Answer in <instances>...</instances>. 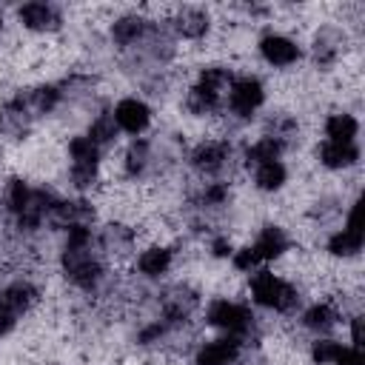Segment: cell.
Returning a JSON list of instances; mask_svg holds the SVG:
<instances>
[{
    "label": "cell",
    "mask_w": 365,
    "mask_h": 365,
    "mask_svg": "<svg viewBox=\"0 0 365 365\" xmlns=\"http://www.w3.org/2000/svg\"><path fill=\"white\" fill-rule=\"evenodd\" d=\"M251 297H254L257 305L271 308V311H279V314L294 311L297 302H299L297 288L291 282H285L282 277L265 271V268H259V271L251 274Z\"/></svg>",
    "instance_id": "6da1fadb"
},
{
    "label": "cell",
    "mask_w": 365,
    "mask_h": 365,
    "mask_svg": "<svg viewBox=\"0 0 365 365\" xmlns=\"http://www.w3.org/2000/svg\"><path fill=\"white\" fill-rule=\"evenodd\" d=\"M231 71L222 66H208L200 71V80L194 83L191 94H188V108L194 114H211L220 108L222 103V91L231 86Z\"/></svg>",
    "instance_id": "7a4b0ae2"
},
{
    "label": "cell",
    "mask_w": 365,
    "mask_h": 365,
    "mask_svg": "<svg viewBox=\"0 0 365 365\" xmlns=\"http://www.w3.org/2000/svg\"><path fill=\"white\" fill-rule=\"evenodd\" d=\"M63 271L83 291H91L103 279V265L91 254V242H86V245H68L66 242V248H63Z\"/></svg>",
    "instance_id": "3957f363"
},
{
    "label": "cell",
    "mask_w": 365,
    "mask_h": 365,
    "mask_svg": "<svg viewBox=\"0 0 365 365\" xmlns=\"http://www.w3.org/2000/svg\"><path fill=\"white\" fill-rule=\"evenodd\" d=\"M205 319L208 325L214 328H222L228 336H245L251 328H254V314L251 308L240 305V302H231V299H214L205 311Z\"/></svg>",
    "instance_id": "277c9868"
},
{
    "label": "cell",
    "mask_w": 365,
    "mask_h": 365,
    "mask_svg": "<svg viewBox=\"0 0 365 365\" xmlns=\"http://www.w3.org/2000/svg\"><path fill=\"white\" fill-rule=\"evenodd\" d=\"M68 157H71V180L77 188H88L97 177L100 165V148L88 137H74L68 143Z\"/></svg>",
    "instance_id": "5b68a950"
},
{
    "label": "cell",
    "mask_w": 365,
    "mask_h": 365,
    "mask_svg": "<svg viewBox=\"0 0 365 365\" xmlns=\"http://www.w3.org/2000/svg\"><path fill=\"white\" fill-rule=\"evenodd\" d=\"M265 100V88L257 77H237L228 86V108L237 117H251Z\"/></svg>",
    "instance_id": "8992f818"
},
{
    "label": "cell",
    "mask_w": 365,
    "mask_h": 365,
    "mask_svg": "<svg viewBox=\"0 0 365 365\" xmlns=\"http://www.w3.org/2000/svg\"><path fill=\"white\" fill-rule=\"evenodd\" d=\"M111 117H114L117 128H123L128 134H143L148 128V123H151V108L140 97H123L114 106Z\"/></svg>",
    "instance_id": "52a82bcc"
},
{
    "label": "cell",
    "mask_w": 365,
    "mask_h": 365,
    "mask_svg": "<svg viewBox=\"0 0 365 365\" xmlns=\"http://www.w3.org/2000/svg\"><path fill=\"white\" fill-rule=\"evenodd\" d=\"M259 54H262L265 63H271V66H277V68H285V66H294L302 51H299V46H297L291 37L271 31V34H265V37L259 40Z\"/></svg>",
    "instance_id": "ba28073f"
},
{
    "label": "cell",
    "mask_w": 365,
    "mask_h": 365,
    "mask_svg": "<svg viewBox=\"0 0 365 365\" xmlns=\"http://www.w3.org/2000/svg\"><path fill=\"white\" fill-rule=\"evenodd\" d=\"M231 145L225 140H205L191 151V165L202 174H217L228 163Z\"/></svg>",
    "instance_id": "9c48e42d"
},
{
    "label": "cell",
    "mask_w": 365,
    "mask_h": 365,
    "mask_svg": "<svg viewBox=\"0 0 365 365\" xmlns=\"http://www.w3.org/2000/svg\"><path fill=\"white\" fill-rule=\"evenodd\" d=\"M237 356H240V339L225 334V336H220V339L205 342V345L197 351L194 365H234Z\"/></svg>",
    "instance_id": "30bf717a"
},
{
    "label": "cell",
    "mask_w": 365,
    "mask_h": 365,
    "mask_svg": "<svg viewBox=\"0 0 365 365\" xmlns=\"http://www.w3.org/2000/svg\"><path fill=\"white\" fill-rule=\"evenodd\" d=\"M17 17H20V23H23L26 29H31V31H54V29H60V23H63L60 11H57L54 6H48V3H26V6H20Z\"/></svg>",
    "instance_id": "8fae6325"
},
{
    "label": "cell",
    "mask_w": 365,
    "mask_h": 365,
    "mask_svg": "<svg viewBox=\"0 0 365 365\" xmlns=\"http://www.w3.org/2000/svg\"><path fill=\"white\" fill-rule=\"evenodd\" d=\"M251 254L257 257V262H268V259H277L288 251V234L279 228V225H265L259 231V237L254 240V245H248Z\"/></svg>",
    "instance_id": "7c38bea8"
},
{
    "label": "cell",
    "mask_w": 365,
    "mask_h": 365,
    "mask_svg": "<svg viewBox=\"0 0 365 365\" xmlns=\"http://www.w3.org/2000/svg\"><path fill=\"white\" fill-rule=\"evenodd\" d=\"M356 160H359L356 143H334V140H325L319 145V163L325 168H351Z\"/></svg>",
    "instance_id": "4fadbf2b"
},
{
    "label": "cell",
    "mask_w": 365,
    "mask_h": 365,
    "mask_svg": "<svg viewBox=\"0 0 365 365\" xmlns=\"http://www.w3.org/2000/svg\"><path fill=\"white\" fill-rule=\"evenodd\" d=\"M208 26H211V20L202 9H180L177 17H174V29L185 40H200L208 31Z\"/></svg>",
    "instance_id": "5bb4252c"
},
{
    "label": "cell",
    "mask_w": 365,
    "mask_h": 365,
    "mask_svg": "<svg viewBox=\"0 0 365 365\" xmlns=\"http://www.w3.org/2000/svg\"><path fill=\"white\" fill-rule=\"evenodd\" d=\"M37 297H40V291L31 285V282H26V279H17V282H11L3 294H0V299L20 317V314H26L34 302H37Z\"/></svg>",
    "instance_id": "9a60e30c"
},
{
    "label": "cell",
    "mask_w": 365,
    "mask_h": 365,
    "mask_svg": "<svg viewBox=\"0 0 365 365\" xmlns=\"http://www.w3.org/2000/svg\"><path fill=\"white\" fill-rule=\"evenodd\" d=\"M137 268L145 277H163L171 268V251L163 245H151L137 257Z\"/></svg>",
    "instance_id": "2e32d148"
},
{
    "label": "cell",
    "mask_w": 365,
    "mask_h": 365,
    "mask_svg": "<svg viewBox=\"0 0 365 365\" xmlns=\"http://www.w3.org/2000/svg\"><path fill=\"white\" fill-rule=\"evenodd\" d=\"M282 143L277 140V137H271V134H265V137H259L254 145H248L245 148V163L248 165H262V163H274V160H279V154H282Z\"/></svg>",
    "instance_id": "e0dca14e"
},
{
    "label": "cell",
    "mask_w": 365,
    "mask_h": 365,
    "mask_svg": "<svg viewBox=\"0 0 365 365\" xmlns=\"http://www.w3.org/2000/svg\"><path fill=\"white\" fill-rule=\"evenodd\" d=\"M356 131H359V123H356L354 114L339 111V114H331V117L325 120V134H328V140H334V143H354Z\"/></svg>",
    "instance_id": "ac0fdd59"
},
{
    "label": "cell",
    "mask_w": 365,
    "mask_h": 365,
    "mask_svg": "<svg viewBox=\"0 0 365 365\" xmlns=\"http://www.w3.org/2000/svg\"><path fill=\"white\" fill-rule=\"evenodd\" d=\"M285 177H288V171H285V165L279 160L262 163V165L254 168V182H257L259 191H277V188H282Z\"/></svg>",
    "instance_id": "d6986e66"
},
{
    "label": "cell",
    "mask_w": 365,
    "mask_h": 365,
    "mask_svg": "<svg viewBox=\"0 0 365 365\" xmlns=\"http://www.w3.org/2000/svg\"><path fill=\"white\" fill-rule=\"evenodd\" d=\"M359 248H362V231H354V228H339L328 240V251L334 257H354L359 254Z\"/></svg>",
    "instance_id": "ffe728a7"
},
{
    "label": "cell",
    "mask_w": 365,
    "mask_h": 365,
    "mask_svg": "<svg viewBox=\"0 0 365 365\" xmlns=\"http://www.w3.org/2000/svg\"><path fill=\"white\" fill-rule=\"evenodd\" d=\"M336 319H339V314H336V308L328 305V302H317V305H311V308L302 314V325H305L308 331H328V328L336 325Z\"/></svg>",
    "instance_id": "44dd1931"
},
{
    "label": "cell",
    "mask_w": 365,
    "mask_h": 365,
    "mask_svg": "<svg viewBox=\"0 0 365 365\" xmlns=\"http://www.w3.org/2000/svg\"><path fill=\"white\" fill-rule=\"evenodd\" d=\"M339 43H342V37H339L336 29H322L317 34V40H314V57H317V63L319 66L334 63L336 54H339Z\"/></svg>",
    "instance_id": "7402d4cb"
},
{
    "label": "cell",
    "mask_w": 365,
    "mask_h": 365,
    "mask_svg": "<svg viewBox=\"0 0 365 365\" xmlns=\"http://www.w3.org/2000/svg\"><path fill=\"white\" fill-rule=\"evenodd\" d=\"M143 31H145V20H143V17H134V14L120 17V20L111 26V37H114V43H120V46L137 43V40L143 37Z\"/></svg>",
    "instance_id": "603a6c76"
},
{
    "label": "cell",
    "mask_w": 365,
    "mask_h": 365,
    "mask_svg": "<svg viewBox=\"0 0 365 365\" xmlns=\"http://www.w3.org/2000/svg\"><path fill=\"white\" fill-rule=\"evenodd\" d=\"M60 88L57 86H40V88H34L31 94H29V100H26V106H31V111L34 114H48L57 103H60Z\"/></svg>",
    "instance_id": "cb8c5ba5"
},
{
    "label": "cell",
    "mask_w": 365,
    "mask_h": 365,
    "mask_svg": "<svg viewBox=\"0 0 365 365\" xmlns=\"http://www.w3.org/2000/svg\"><path fill=\"white\" fill-rule=\"evenodd\" d=\"M88 140H91L97 148L114 143V140H117V123H114V117H111V114H100V117L88 125Z\"/></svg>",
    "instance_id": "d4e9b609"
},
{
    "label": "cell",
    "mask_w": 365,
    "mask_h": 365,
    "mask_svg": "<svg viewBox=\"0 0 365 365\" xmlns=\"http://www.w3.org/2000/svg\"><path fill=\"white\" fill-rule=\"evenodd\" d=\"M131 242H134V231L125 225H108L103 231V245L111 254H125L131 248Z\"/></svg>",
    "instance_id": "484cf974"
},
{
    "label": "cell",
    "mask_w": 365,
    "mask_h": 365,
    "mask_svg": "<svg viewBox=\"0 0 365 365\" xmlns=\"http://www.w3.org/2000/svg\"><path fill=\"white\" fill-rule=\"evenodd\" d=\"M148 163V143L145 140H134L125 151V174L128 177H140L143 168Z\"/></svg>",
    "instance_id": "4316f807"
},
{
    "label": "cell",
    "mask_w": 365,
    "mask_h": 365,
    "mask_svg": "<svg viewBox=\"0 0 365 365\" xmlns=\"http://www.w3.org/2000/svg\"><path fill=\"white\" fill-rule=\"evenodd\" d=\"M339 354H342V345L334 342V339H317V342L311 345V359H314L317 365H334Z\"/></svg>",
    "instance_id": "83f0119b"
},
{
    "label": "cell",
    "mask_w": 365,
    "mask_h": 365,
    "mask_svg": "<svg viewBox=\"0 0 365 365\" xmlns=\"http://www.w3.org/2000/svg\"><path fill=\"white\" fill-rule=\"evenodd\" d=\"M29 200H31V188H29L23 180H11V182H9V208H11L14 214H20V211L29 205Z\"/></svg>",
    "instance_id": "f1b7e54d"
},
{
    "label": "cell",
    "mask_w": 365,
    "mask_h": 365,
    "mask_svg": "<svg viewBox=\"0 0 365 365\" xmlns=\"http://www.w3.org/2000/svg\"><path fill=\"white\" fill-rule=\"evenodd\" d=\"M225 200H228V188H225L222 182L208 185V188H205V194H202V202H205V205H222Z\"/></svg>",
    "instance_id": "f546056e"
},
{
    "label": "cell",
    "mask_w": 365,
    "mask_h": 365,
    "mask_svg": "<svg viewBox=\"0 0 365 365\" xmlns=\"http://www.w3.org/2000/svg\"><path fill=\"white\" fill-rule=\"evenodd\" d=\"M334 365H365V356H362V348H342V354L336 356Z\"/></svg>",
    "instance_id": "4dcf8cb0"
},
{
    "label": "cell",
    "mask_w": 365,
    "mask_h": 365,
    "mask_svg": "<svg viewBox=\"0 0 365 365\" xmlns=\"http://www.w3.org/2000/svg\"><path fill=\"white\" fill-rule=\"evenodd\" d=\"M14 322H17V314L0 299V336H6V334L14 328Z\"/></svg>",
    "instance_id": "1f68e13d"
},
{
    "label": "cell",
    "mask_w": 365,
    "mask_h": 365,
    "mask_svg": "<svg viewBox=\"0 0 365 365\" xmlns=\"http://www.w3.org/2000/svg\"><path fill=\"white\" fill-rule=\"evenodd\" d=\"M351 345H354V348H362V345H365V336H362V317H354V319H351Z\"/></svg>",
    "instance_id": "d6a6232c"
},
{
    "label": "cell",
    "mask_w": 365,
    "mask_h": 365,
    "mask_svg": "<svg viewBox=\"0 0 365 365\" xmlns=\"http://www.w3.org/2000/svg\"><path fill=\"white\" fill-rule=\"evenodd\" d=\"M211 251H214V257H231L234 254V245H231V240L220 237V240L211 242Z\"/></svg>",
    "instance_id": "836d02e7"
},
{
    "label": "cell",
    "mask_w": 365,
    "mask_h": 365,
    "mask_svg": "<svg viewBox=\"0 0 365 365\" xmlns=\"http://www.w3.org/2000/svg\"><path fill=\"white\" fill-rule=\"evenodd\" d=\"M245 365H262V362H251V359H248V362H245Z\"/></svg>",
    "instance_id": "e575fe53"
},
{
    "label": "cell",
    "mask_w": 365,
    "mask_h": 365,
    "mask_svg": "<svg viewBox=\"0 0 365 365\" xmlns=\"http://www.w3.org/2000/svg\"><path fill=\"white\" fill-rule=\"evenodd\" d=\"M0 29H3V20H0Z\"/></svg>",
    "instance_id": "d590c367"
}]
</instances>
